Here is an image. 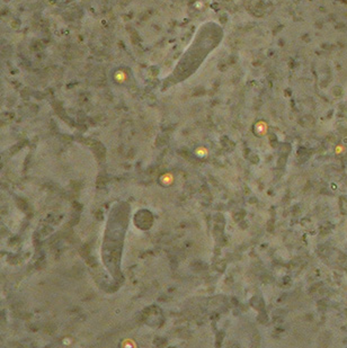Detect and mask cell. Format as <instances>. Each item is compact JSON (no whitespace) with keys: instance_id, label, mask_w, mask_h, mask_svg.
<instances>
[{"instance_id":"1","label":"cell","mask_w":347,"mask_h":348,"mask_svg":"<svg viewBox=\"0 0 347 348\" xmlns=\"http://www.w3.org/2000/svg\"><path fill=\"white\" fill-rule=\"evenodd\" d=\"M174 175L170 174V172H166V174H163V176H160V183L163 184V185H165V186H169V185H171L172 183H174Z\"/></svg>"},{"instance_id":"2","label":"cell","mask_w":347,"mask_h":348,"mask_svg":"<svg viewBox=\"0 0 347 348\" xmlns=\"http://www.w3.org/2000/svg\"><path fill=\"white\" fill-rule=\"evenodd\" d=\"M195 153H196V155H198V157H204V155L207 154V150L204 148V146H200L198 149L195 150Z\"/></svg>"},{"instance_id":"3","label":"cell","mask_w":347,"mask_h":348,"mask_svg":"<svg viewBox=\"0 0 347 348\" xmlns=\"http://www.w3.org/2000/svg\"><path fill=\"white\" fill-rule=\"evenodd\" d=\"M123 347H137V345H135V341H133V340H130V339H126V340H124L123 341Z\"/></svg>"}]
</instances>
